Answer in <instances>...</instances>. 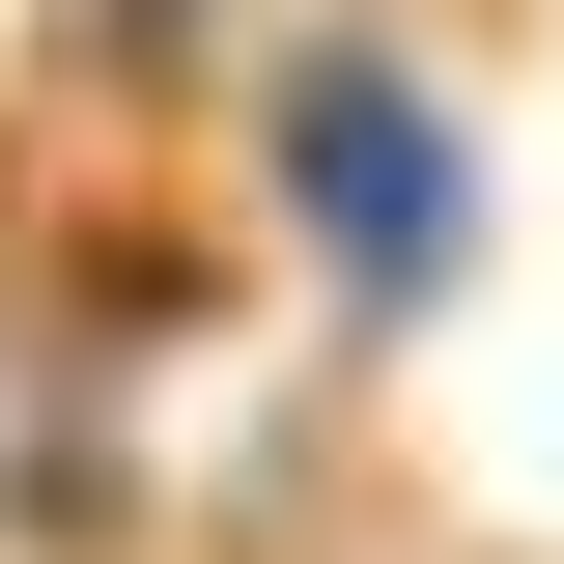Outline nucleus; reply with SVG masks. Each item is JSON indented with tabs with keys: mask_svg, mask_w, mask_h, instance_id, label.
Segmentation results:
<instances>
[{
	"mask_svg": "<svg viewBox=\"0 0 564 564\" xmlns=\"http://www.w3.org/2000/svg\"><path fill=\"white\" fill-rule=\"evenodd\" d=\"M254 170H282V226L339 254V311H423V282H452V226H480V141H452V85H423V57H367V29L254 85Z\"/></svg>",
	"mask_w": 564,
	"mask_h": 564,
	"instance_id": "obj_1",
	"label": "nucleus"
}]
</instances>
